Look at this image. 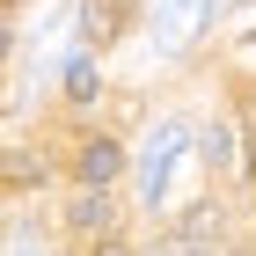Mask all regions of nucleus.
<instances>
[{
    "label": "nucleus",
    "mask_w": 256,
    "mask_h": 256,
    "mask_svg": "<svg viewBox=\"0 0 256 256\" xmlns=\"http://www.w3.org/2000/svg\"><path fill=\"white\" fill-rule=\"evenodd\" d=\"M74 227H80V234H96V227H110V198H102V190H88V198L74 205Z\"/></svg>",
    "instance_id": "obj_6"
},
{
    "label": "nucleus",
    "mask_w": 256,
    "mask_h": 256,
    "mask_svg": "<svg viewBox=\"0 0 256 256\" xmlns=\"http://www.w3.org/2000/svg\"><path fill=\"white\" fill-rule=\"evenodd\" d=\"M183 168H190V124L183 118H161L154 132H146V146H139V198L146 205H168L176 198V183H183Z\"/></svg>",
    "instance_id": "obj_1"
},
{
    "label": "nucleus",
    "mask_w": 256,
    "mask_h": 256,
    "mask_svg": "<svg viewBox=\"0 0 256 256\" xmlns=\"http://www.w3.org/2000/svg\"><path fill=\"white\" fill-rule=\"evenodd\" d=\"M212 8L220 0H154V44L161 52H183V44L212 22Z\"/></svg>",
    "instance_id": "obj_2"
},
{
    "label": "nucleus",
    "mask_w": 256,
    "mask_h": 256,
    "mask_svg": "<svg viewBox=\"0 0 256 256\" xmlns=\"http://www.w3.org/2000/svg\"><path fill=\"white\" fill-rule=\"evenodd\" d=\"M124 30V0H80V37L88 44H110Z\"/></svg>",
    "instance_id": "obj_4"
},
{
    "label": "nucleus",
    "mask_w": 256,
    "mask_h": 256,
    "mask_svg": "<svg viewBox=\"0 0 256 256\" xmlns=\"http://www.w3.org/2000/svg\"><path fill=\"white\" fill-rule=\"evenodd\" d=\"M66 96H74V102H96V66H88V59H66Z\"/></svg>",
    "instance_id": "obj_7"
},
{
    "label": "nucleus",
    "mask_w": 256,
    "mask_h": 256,
    "mask_svg": "<svg viewBox=\"0 0 256 256\" xmlns=\"http://www.w3.org/2000/svg\"><path fill=\"white\" fill-rule=\"evenodd\" d=\"M118 168H124V146H118V139H88V146H80V190H102Z\"/></svg>",
    "instance_id": "obj_3"
},
{
    "label": "nucleus",
    "mask_w": 256,
    "mask_h": 256,
    "mask_svg": "<svg viewBox=\"0 0 256 256\" xmlns=\"http://www.w3.org/2000/svg\"><path fill=\"white\" fill-rule=\"evenodd\" d=\"M212 234H220V212H212V205H205V212H198L190 227H183V234L168 242V249H176V256H205V242H212Z\"/></svg>",
    "instance_id": "obj_5"
},
{
    "label": "nucleus",
    "mask_w": 256,
    "mask_h": 256,
    "mask_svg": "<svg viewBox=\"0 0 256 256\" xmlns=\"http://www.w3.org/2000/svg\"><path fill=\"white\" fill-rule=\"evenodd\" d=\"M0 59H8V22H0Z\"/></svg>",
    "instance_id": "obj_8"
}]
</instances>
